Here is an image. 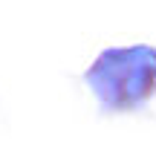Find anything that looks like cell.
I'll list each match as a JSON object with an SVG mask.
<instances>
[{"label":"cell","mask_w":156,"mask_h":159,"mask_svg":"<svg viewBox=\"0 0 156 159\" xmlns=\"http://www.w3.org/2000/svg\"><path fill=\"white\" fill-rule=\"evenodd\" d=\"M84 84L101 113H133L156 96V46H110L90 64Z\"/></svg>","instance_id":"1"}]
</instances>
